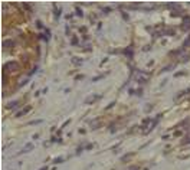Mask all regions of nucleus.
<instances>
[{
  "label": "nucleus",
  "mask_w": 190,
  "mask_h": 170,
  "mask_svg": "<svg viewBox=\"0 0 190 170\" xmlns=\"http://www.w3.org/2000/svg\"><path fill=\"white\" fill-rule=\"evenodd\" d=\"M187 27H190V17L184 19V29H187Z\"/></svg>",
  "instance_id": "nucleus-1"
},
{
  "label": "nucleus",
  "mask_w": 190,
  "mask_h": 170,
  "mask_svg": "<svg viewBox=\"0 0 190 170\" xmlns=\"http://www.w3.org/2000/svg\"><path fill=\"white\" fill-rule=\"evenodd\" d=\"M42 170H48V169H46V167H43V169H42Z\"/></svg>",
  "instance_id": "nucleus-2"
}]
</instances>
